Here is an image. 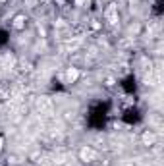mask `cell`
<instances>
[{
  "label": "cell",
  "instance_id": "1",
  "mask_svg": "<svg viewBox=\"0 0 164 166\" xmlns=\"http://www.w3.org/2000/svg\"><path fill=\"white\" fill-rule=\"evenodd\" d=\"M42 122H41V118L39 116H35V118H29L27 120V124H25V135L27 137H33V135H37V133H41L42 132Z\"/></svg>",
  "mask_w": 164,
  "mask_h": 166
},
{
  "label": "cell",
  "instance_id": "2",
  "mask_svg": "<svg viewBox=\"0 0 164 166\" xmlns=\"http://www.w3.org/2000/svg\"><path fill=\"white\" fill-rule=\"evenodd\" d=\"M35 108L41 116H48V114H52V101L48 97H39L35 102Z\"/></svg>",
  "mask_w": 164,
  "mask_h": 166
},
{
  "label": "cell",
  "instance_id": "3",
  "mask_svg": "<svg viewBox=\"0 0 164 166\" xmlns=\"http://www.w3.org/2000/svg\"><path fill=\"white\" fill-rule=\"evenodd\" d=\"M106 20H108L110 25H116L118 23V8H116V4H110L106 8Z\"/></svg>",
  "mask_w": 164,
  "mask_h": 166
},
{
  "label": "cell",
  "instance_id": "4",
  "mask_svg": "<svg viewBox=\"0 0 164 166\" xmlns=\"http://www.w3.org/2000/svg\"><path fill=\"white\" fill-rule=\"evenodd\" d=\"M79 156H81V160L89 162V160H95V159H97V151L91 149V147H83V149L79 151Z\"/></svg>",
  "mask_w": 164,
  "mask_h": 166
},
{
  "label": "cell",
  "instance_id": "5",
  "mask_svg": "<svg viewBox=\"0 0 164 166\" xmlns=\"http://www.w3.org/2000/svg\"><path fill=\"white\" fill-rule=\"evenodd\" d=\"M0 62H2V64H0L2 68H6V70H12V68H14V64H16V58H14L12 54H8V52H4V54L0 56Z\"/></svg>",
  "mask_w": 164,
  "mask_h": 166
},
{
  "label": "cell",
  "instance_id": "6",
  "mask_svg": "<svg viewBox=\"0 0 164 166\" xmlns=\"http://www.w3.org/2000/svg\"><path fill=\"white\" fill-rule=\"evenodd\" d=\"M79 45H81V39L75 37L73 41H68V43H66V45H64V50H66V52H73V50L79 48Z\"/></svg>",
  "mask_w": 164,
  "mask_h": 166
},
{
  "label": "cell",
  "instance_id": "7",
  "mask_svg": "<svg viewBox=\"0 0 164 166\" xmlns=\"http://www.w3.org/2000/svg\"><path fill=\"white\" fill-rule=\"evenodd\" d=\"M154 141H157V135H154V133H151V132H145L143 133V143L145 145H154Z\"/></svg>",
  "mask_w": 164,
  "mask_h": 166
},
{
  "label": "cell",
  "instance_id": "8",
  "mask_svg": "<svg viewBox=\"0 0 164 166\" xmlns=\"http://www.w3.org/2000/svg\"><path fill=\"white\" fill-rule=\"evenodd\" d=\"M77 75H79V72H77L75 68H70V70H68V74H66V79L68 81H75Z\"/></svg>",
  "mask_w": 164,
  "mask_h": 166
},
{
  "label": "cell",
  "instance_id": "9",
  "mask_svg": "<svg viewBox=\"0 0 164 166\" xmlns=\"http://www.w3.org/2000/svg\"><path fill=\"white\" fill-rule=\"evenodd\" d=\"M23 25H25V17L23 16H18V17H16V21H14V27L16 29H21Z\"/></svg>",
  "mask_w": 164,
  "mask_h": 166
},
{
  "label": "cell",
  "instance_id": "10",
  "mask_svg": "<svg viewBox=\"0 0 164 166\" xmlns=\"http://www.w3.org/2000/svg\"><path fill=\"white\" fill-rule=\"evenodd\" d=\"M131 43H133V39H131V37H126V39L120 41V47H129Z\"/></svg>",
  "mask_w": 164,
  "mask_h": 166
},
{
  "label": "cell",
  "instance_id": "11",
  "mask_svg": "<svg viewBox=\"0 0 164 166\" xmlns=\"http://www.w3.org/2000/svg\"><path fill=\"white\" fill-rule=\"evenodd\" d=\"M64 27H66V21L64 20H58L56 21V29H64Z\"/></svg>",
  "mask_w": 164,
  "mask_h": 166
},
{
  "label": "cell",
  "instance_id": "12",
  "mask_svg": "<svg viewBox=\"0 0 164 166\" xmlns=\"http://www.w3.org/2000/svg\"><path fill=\"white\" fill-rule=\"evenodd\" d=\"M122 166H137V162H135V160H124Z\"/></svg>",
  "mask_w": 164,
  "mask_h": 166
},
{
  "label": "cell",
  "instance_id": "13",
  "mask_svg": "<svg viewBox=\"0 0 164 166\" xmlns=\"http://www.w3.org/2000/svg\"><path fill=\"white\" fill-rule=\"evenodd\" d=\"M25 4H27L29 8H35V4H37V0H25Z\"/></svg>",
  "mask_w": 164,
  "mask_h": 166
},
{
  "label": "cell",
  "instance_id": "14",
  "mask_svg": "<svg viewBox=\"0 0 164 166\" xmlns=\"http://www.w3.org/2000/svg\"><path fill=\"white\" fill-rule=\"evenodd\" d=\"M99 27H100V23H97V21H93V23H91V29H95V31H97Z\"/></svg>",
  "mask_w": 164,
  "mask_h": 166
},
{
  "label": "cell",
  "instance_id": "15",
  "mask_svg": "<svg viewBox=\"0 0 164 166\" xmlns=\"http://www.w3.org/2000/svg\"><path fill=\"white\" fill-rule=\"evenodd\" d=\"M106 85L112 87V85H114V79H112V77H106Z\"/></svg>",
  "mask_w": 164,
  "mask_h": 166
},
{
  "label": "cell",
  "instance_id": "16",
  "mask_svg": "<svg viewBox=\"0 0 164 166\" xmlns=\"http://www.w3.org/2000/svg\"><path fill=\"white\" fill-rule=\"evenodd\" d=\"M75 2H77V4H83V2H85V0H75Z\"/></svg>",
  "mask_w": 164,
  "mask_h": 166
},
{
  "label": "cell",
  "instance_id": "17",
  "mask_svg": "<svg viewBox=\"0 0 164 166\" xmlns=\"http://www.w3.org/2000/svg\"><path fill=\"white\" fill-rule=\"evenodd\" d=\"M0 149H2V139H0Z\"/></svg>",
  "mask_w": 164,
  "mask_h": 166
},
{
  "label": "cell",
  "instance_id": "18",
  "mask_svg": "<svg viewBox=\"0 0 164 166\" xmlns=\"http://www.w3.org/2000/svg\"><path fill=\"white\" fill-rule=\"evenodd\" d=\"M131 2H137V0H131Z\"/></svg>",
  "mask_w": 164,
  "mask_h": 166
},
{
  "label": "cell",
  "instance_id": "19",
  "mask_svg": "<svg viewBox=\"0 0 164 166\" xmlns=\"http://www.w3.org/2000/svg\"><path fill=\"white\" fill-rule=\"evenodd\" d=\"M2 2H4V0H2Z\"/></svg>",
  "mask_w": 164,
  "mask_h": 166
}]
</instances>
